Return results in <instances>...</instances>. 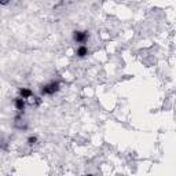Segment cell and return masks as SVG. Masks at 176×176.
<instances>
[{
  "label": "cell",
  "mask_w": 176,
  "mask_h": 176,
  "mask_svg": "<svg viewBox=\"0 0 176 176\" xmlns=\"http://www.w3.org/2000/svg\"><path fill=\"white\" fill-rule=\"evenodd\" d=\"M58 87H59V84L58 83H50L47 84V85L43 87V94H46V95H52V94H55L58 91Z\"/></svg>",
  "instance_id": "cell-1"
},
{
  "label": "cell",
  "mask_w": 176,
  "mask_h": 176,
  "mask_svg": "<svg viewBox=\"0 0 176 176\" xmlns=\"http://www.w3.org/2000/svg\"><path fill=\"white\" fill-rule=\"evenodd\" d=\"M87 39V33L83 32H76L74 33V40L77 43H84V40Z\"/></svg>",
  "instance_id": "cell-2"
},
{
  "label": "cell",
  "mask_w": 176,
  "mask_h": 176,
  "mask_svg": "<svg viewBox=\"0 0 176 176\" xmlns=\"http://www.w3.org/2000/svg\"><path fill=\"white\" fill-rule=\"evenodd\" d=\"M87 52H88V50H87V47L81 46V47H79V48H77V52H76V54L79 55L80 58H83V57H85V55H87Z\"/></svg>",
  "instance_id": "cell-3"
},
{
  "label": "cell",
  "mask_w": 176,
  "mask_h": 176,
  "mask_svg": "<svg viewBox=\"0 0 176 176\" xmlns=\"http://www.w3.org/2000/svg\"><path fill=\"white\" fill-rule=\"evenodd\" d=\"M24 101H25V99H24V98H18V99H15V108L18 109V110H22V109H24Z\"/></svg>",
  "instance_id": "cell-4"
}]
</instances>
